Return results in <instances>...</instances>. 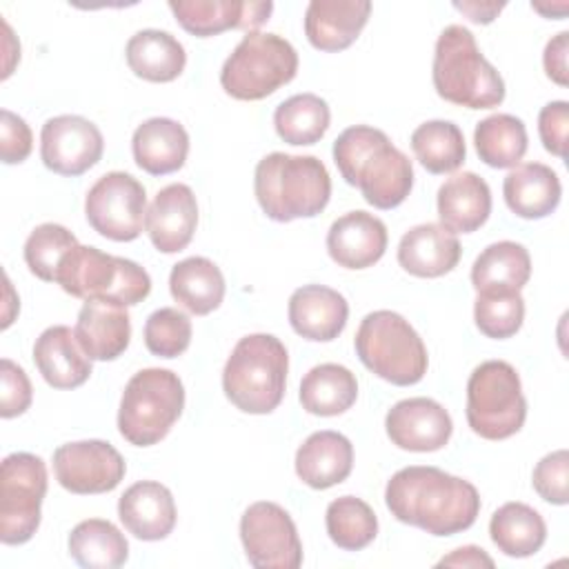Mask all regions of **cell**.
Listing matches in <instances>:
<instances>
[{
	"mask_svg": "<svg viewBox=\"0 0 569 569\" xmlns=\"http://www.w3.org/2000/svg\"><path fill=\"white\" fill-rule=\"evenodd\" d=\"M391 516L431 536L467 531L480 513L478 489L438 467L411 465L391 476L385 489Z\"/></svg>",
	"mask_w": 569,
	"mask_h": 569,
	"instance_id": "1",
	"label": "cell"
},
{
	"mask_svg": "<svg viewBox=\"0 0 569 569\" xmlns=\"http://www.w3.org/2000/svg\"><path fill=\"white\" fill-rule=\"evenodd\" d=\"M333 162L347 184L358 187L376 209H396L413 187L411 160L382 129L353 124L333 142Z\"/></svg>",
	"mask_w": 569,
	"mask_h": 569,
	"instance_id": "2",
	"label": "cell"
},
{
	"mask_svg": "<svg viewBox=\"0 0 569 569\" xmlns=\"http://www.w3.org/2000/svg\"><path fill=\"white\" fill-rule=\"evenodd\" d=\"M253 191L260 209L273 222L318 216L331 198V178L316 156L273 151L256 164Z\"/></svg>",
	"mask_w": 569,
	"mask_h": 569,
	"instance_id": "3",
	"label": "cell"
},
{
	"mask_svg": "<svg viewBox=\"0 0 569 569\" xmlns=\"http://www.w3.org/2000/svg\"><path fill=\"white\" fill-rule=\"evenodd\" d=\"M431 80L436 93L458 107L493 109L505 100V80L482 56L473 33L462 24L440 31L433 49Z\"/></svg>",
	"mask_w": 569,
	"mask_h": 569,
	"instance_id": "4",
	"label": "cell"
},
{
	"mask_svg": "<svg viewBox=\"0 0 569 569\" xmlns=\"http://www.w3.org/2000/svg\"><path fill=\"white\" fill-rule=\"evenodd\" d=\"M289 353L271 333H251L236 342L222 369L229 402L253 416L271 413L284 398Z\"/></svg>",
	"mask_w": 569,
	"mask_h": 569,
	"instance_id": "5",
	"label": "cell"
},
{
	"mask_svg": "<svg viewBox=\"0 0 569 569\" xmlns=\"http://www.w3.org/2000/svg\"><path fill=\"white\" fill-rule=\"evenodd\" d=\"M353 347L371 373L396 387L416 385L427 373V347L409 320L396 311L367 313L356 331Z\"/></svg>",
	"mask_w": 569,
	"mask_h": 569,
	"instance_id": "6",
	"label": "cell"
},
{
	"mask_svg": "<svg viewBox=\"0 0 569 569\" xmlns=\"http://www.w3.org/2000/svg\"><path fill=\"white\" fill-rule=\"evenodd\" d=\"M56 284L73 298L109 300L124 307L142 302L151 291L149 273L133 260L76 244L58 267Z\"/></svg>",
	"mask_w": 569,
	"mask_h": 569,
	"instance_id": "7",
	"label": "cell"
},
{
	"mask_svg": "<svg viewBox=\"0 0 569 569\" xmlns=\"http://www.w3.org/2000/svg\"><path fill=\"white\" fill-rule=\"evenodd\" d=\"M184 409V387L178 373L149 367L133 373L122 391L118 431L133 447H151L167 438Z\"/></svg>",
	"mask_w": 569,
	"mask_h": 569,
	"instance_id": "8",
	"label": "cell"
},
{
	"mask_svg": "<svg viewBox=\"0 0 569 569\" xmlns=\"http://www.w3.org/2000/svg\"><path fill=\"white\" fill-rule=\"evenodd\" d=\"M298 73V53L278 33L249 31L220 69L222 89L236 100H262L291 82Z\"/></svg>",
	"mask_w": 569,
	"mask_h": 569,
	"instance_id": "9",
	"label": "cell"
},
{
	"mask_svg": "<svg viewBox=\"0 0 569 569\" xmlns=\"http://www.w3.org/2000/svg\"><path fill=\"white\" fill-rule=\"evenodd\" d=\"M467 422L485 440L518 433L527 418V400L518 371L505 360L478 365L467 380Z\"/></svg>",
	"mask_w": 569,
	"mask_h": 569,
	"instance_id": "10",
	"label": "cell"
},
{
	"mask_svg": "<svg viewBox=\"0 0 569 569\" xmlns=\"http://www.w3.org/2000/svg\"><path fill=\"white\" fill-rule=\"evenodd\" d=\"M47 465L40 456L16 451L0 467V540L24 545L40 527L47 493Z\"/></svg>",
	"mask_w": 569,
	"mask_h": 569,
	"instance_id": "11",
	"label": "cell"
},
{
	"mask_svg": "<svg viewBox=\"0 0 569 569\" xmlns=\"http://www.w3.org/2000/svg\"><path fill=\"white\" fill-rule=\"evenodd\" d=\"M84 216L93 231L116 242H131L142 233L147 218V191L124 171L100 176L84 198Z\"/></svg>",
	"mask_w": 569,
	"mask_h": 569,
	"instance_id": "12",
	"label": "cell"
},
{
	"mask_svg": "<svg viewBox=\"0 0 569 569\" xmlns=\"http://www.w3.org/2000/svg\"><path fill=\"white\" fill-rule=\"evenodd\" d=\"M240 540L249 565L258 569H298L302 542L293 518L276 502L260 500L240 518Z\"/></svg>",
	"mask_w": 569,
	"mask_h": 569,
	"instance_id": "13",
	"label": "cell"
},
{
	"mask_svg": "<svg viewBox=\"0 0 569 569\" xmlns=\"http://www.w3.org/2000/svg\"><path fill=\"white\" fill-rule=\"evenodd\" d=\"M120 451L104 440L64 442L53 451V473L62 489L78 496L113 491L124 478Z\"/></svg>",
	"mask_w": 569,
	"mask_h": 569,
	"instance_id": "14",
	"label": "cell"
},
{
	"mask_svg": "<svg viewBox=\"0 0 569 569\" xmlns=\"http://www.w3.org/2000/svg\"><path fill=\"white\" fill-rule=\"evenodd\" d=\"M104 151L100 129L73 113L49 118L40 131V158L44 167L60 176H82L89 171Z\"/></svg>",
	"mask_w": 569,
	"mask_h": 569,
	"instance_id": "15",
	"label": "cell"
},
{
	"mask_svg": "<svg viewBox=\"0 0 569 569\" xmlns=\"http://www.w3.org/2000/svg\"><path fill=\"white\" fill-rule=\"evenodd\" d=\"M385 429L398 449L427 453L442 449L451 433L453 422L449 411L431 398H405L396 402L385 418Z\"/></svg>",
	"mask_w": 569,
	"mask_h": 569,
	"instance_id": "16",
	"label": "cell"
},
{
	"mask_svg": "<svg viewBox=\"0 0 569 569\" xmlns=\"http://www.w3.org/2000/svg\"><path fill=\"white\" fill-rule=\"evenodd\" d=\"M171 13L178 24L198 38L218 36L229 29L256 31L273 11L269 0H171Z\"/></svg>",
	"mask_w": 569,
	"mask_h": 569,
	"instance_id": "17",
	"label": "cell"
},
{
	"mask_svg": "<svg viewBox=\"0 0 569 569\" xmlns=\"http://www.w3.org/2000/svg\"><path fill=\"white\" fill-rule=\"evenodd\" d=\"M144 227L160 253L182 251L198 227V202L191 187L182 182L162 187L147 209Z\"/></svg>",
	"mask_w": 569,
	"mask_h": 569,
	"instance_id": "18",
	"label": "cell"
},
{
	"mask_svg": "<svg viewBox=\"0 0 569 569\" xmlns=\"http://www.w3.org/2000/svg\"><path fill=\"white\" fill-rule=\"evenodd\" d=\"M389 233L385 222L369 211H349L331 222L327 251L338 267L367 269L387 251Z\"/></svg>",
	"mask_w": 569,
	"mask_h": 569,
	"instance_id": "19",
	"label": "cell"
},
{
	"mask_svg": "<svg viewBox=\"0 0 569 569\" xmlns=\"http://www.w3.org/2000/svg\"><path fill=\"white\" fill-rule=\"evenodd\" d=\"M291 329L311 342L336 340L349 318V305L345 296L325 284H305L296 289L287 307Z\"/></svg>",
	"mask_w": 569,
	"mask_h": 569,
	"instance_id": "20",
	"label": "cell"
},
{
	"mask_svg": "<svg viewBox=\"0 0 569 569\" xmlns=\"http://www.w3.org/2000/svg\"><path fill=\"white\" fill-rule=\"evenodd\" d=\"M369 13V0H311L305 11V36L318 51H342L358 40Z\"/></svg>",
	"mask_w": 569,
	"mask_h": 569,
	"instance_id": "21",
	"label": "cell"
},
{
	"mask_svg": "<svg viewBox=\"0 0 569 569\" xmlns=\"http://www.w3.org/2000/svg\"><path fill=\"white\" fill-rule=\"evenodd\" d=\"M118 516L131 536L156 542L173 531L178 511L173 496L164 485L156 480H140L120 496Z\"/></svg>",
	"mask_w": 569,
	"mask_h": 569,
	"instance_id": "22",
	"label": "cell"
},
{
	"mask_svg": "<svg viewBox=\"0 0 569 569\" xmlns=\"http://www.w3.org/2000/svg\"><path fill=\"white\" fill-rule=\"evenodd\" d=\"M73 333L91 360H116L129 347L131 318L124 305L109 300H84Z\"/></svg>",
	"mask_w": 569,
	"mask_h": 569,
	"instance_id": "23",
	"label": "cell"
},
{
	"mask_svg": "<svg viewBox=\"0 0 569 569\" xmlns=\"http://www.w3.org/2000/svg\"><path fill=\"white\" fill-rule=\"evenodd\" d=\"M462 247L449 229L436 222L411 227L398 244L400 267L416 278H440L458 267Z\"/></svg>",
	"mask_w": 569,
	"mask_h": 569,
	"instance_id": "24",
	"label": "cell"
},
{
	"mask_svg": "<svg viewBox=\"0 0 569 569\" xmlns=\"http://www.w3.org/2000/svg\"><path fill=\"white\" fill-rule=\"evenodd\" d=\"M33 362L53 389H76L91 376V358L82 351L76 333L64 325L44 329L33 345Z\"/></svg>",
	"mask_w": 569,
	"mask_h": 569,
	"instance_id": "25",
	"label": "cell"
},
{
	"mask_svg": "<svg viewBox=\"0 0 569 569\" xmlns=\"http://www.w3.org/2000/svg\"><path fill=\"white\" fill-rule=\"evenodd\" d=\"M353 445L347 436L325 429L311 433L296 451V473L311 489H329L349 478Z\"/></svg>",
	"mask_w": 569,
	"mask_h": 569,
	"instance_id": "26",
	"label": "cell"
},
{
	"mask_svg": "<svg viewBox=\"0 0 569 569\" xmlns=\"http://www.w3.org/2000/svg\"><path fill=\"white\" fill-rule=\"evenodd\" d=\"M438 218L451 233H473L491 213V189L473 171L447 178L438 189Z\"/></svg>",
	"mask_w": 569,
	"mask_h": 569,
	"instance_id": "27",
	"label": "cell"
},
{
	"mask_svg": "<svg viewBox=\"0 0 569 569\" xmlns=\"http://www.w3.org/2000/svg\"><path fill=\"white\" fill-rule=\"evenodd\" d=\"M507 207L525 220H540L556 211L562 196L558 173L542 162L516 164L502 182Z\"/></svg>",
	"mask_w": 569,
	"mask_h": 569,
	"instance_id": "28",
	"label": "cell"
},
{
	"mask_svg": "<svg viewBox=\"0 0 569 569\" xmlns=\"http://www.w3.org/2000/svg\"><path fill=\"white\" fill-rule=\"evenodd\" d=\"M136 164L151 176L178 171L189 153L187 129L171 118H149L136 127L131 138Z\"/></svg>",
	"mask_w": 569,
	"mask_h": 569,
	"instance_id": "29",
	"label": "cell"
},
{
	"mask_svg": "<svg viewBox=\"0 0 569 569\" xmlns=\"http://www.w3.org/2000/svg\"><path fill=\"white\" fill-rule=\"evenodd\" d=\"M129 69L149 82H171L187 64L184 47L169 31L142 29L124 47Z\"/></svg>",
	"mask_w": 569,
	"mask_h": 569,
	"instance_id": "30",
	"label": "cell"
},
{
	"mask_svg": "<svg viewBox=\"0 0 569 569\" xmlns=\"http://www.w3.org/2000/svg\"><path fill=\"white\" fill-rule=\"evenodd\" d=\"M169 291L178 305L193 316H207L224 298V276L220 267L202 256H191L173 264Z\"/></svg>",
	"mask_w": 569,
	"mask_h": 569,
	"instance_id": "31",
	"label": "cell"
},
{
	"mask_svg": "<svg viewBox=\"0 0 569 569\" xmlns=\"http://www.w3.org/2000/svg\"><path fill=\"white\" fill-rule=\"evenodd\" d=\"M531 278L529 251L513 240H500L480 251L471 267V284L478 291H520Z\"/></svg>",
	"mask_w": 569,
	"mask_h": 569,
	"instance_id": "32",
	"label": "cell"
},
{
	"mask_svg": "<svg viewBox=\"0 0 569 569\" xmlns=\"http://www.w3.org/2000/svg\"><path fill=\"white\" fill-rule=\"evenodd\" d=\"M358 398L356 376L336 362H322L309 369L300 382V405L311 416H340Z\"/></svg>",
	"mask_w": 569,
	"mask_h": 569,
	"instance_id": "33",
	"label": "cell"
},
{
	"mask_svg": "<svg viewBox=\"0 0 569 569\" xmlns=\"http://www.w3.org/2000/svg\"><path fill=\"white\" fill-rule=\"evenodd\" d=\"M491 542L509 558H529L538 553L547 540L542 516L525 502H505L489 520Z\"/></svg>",
	"mask_w": 569,
	"mask_h": 569,
	"instance_id": "34",
	"label": "cell"
},
{
	"mask_svg": "<svg viewBox=\"0 0 569 569\" xmlns=\"http://www.w3.org/2000/svg\"><path fill=\"white\" fill-rule=\"evenodd\" d=\"M69 556L87 569H116L129 558L124 533L109 520L89 518L69 533Z\"/></svg>",
	"mask_w": 569,
	"mask_h": 569,
	"instance_id": "35",
	"label": "cell"
},
{
	"mask_svg": "<svg viewBox=\"0 0 569 569\" xmlns=\"http://www.w3.org/2000/svg\"><path fill=\"white\" fill-rule=\"evenodd\" d=\"M473 144L487 167L509 169L520 164L527 153V127L511 113H493L476 124Z\"/></svg>",
	"mask_w": 569,
	"mask_h": 569,
	"instance_id": "36",
	"label": "cell"
},
{
	"mask_svg": "<svg viewBox=\"0 0 569 569\" xmlns=\"http://www.w3.org/2000/svg\"><path fill=\"white\" fill-rule=\"evenodd\" d=\"M411 149L418 162L436 176L460 169L467 158L465 136L451 120H427L416 127L411 133Z\"/></svg>",
	"mask_w": 569,
	"mask_h": 569,
	"instance_id": "37",
	"label": "cell"
},
{
	"mask_svg": "<svg viewBox=\"0 0 569 569\" xmlns=\"http://www.w3.org/2000/svg\"><path fill=\"white\" fill-rule=\"evenodd\" d=\"M329 104L316 93H296L273 111V127L280 140L293 147L316 144L329 129Z\"/></svg>",
	"mask_w": 569,
	"mask_h": 569,
	"instance_id": "38",
	"label": "cell"
},
{
	"mask_svg": "<svg viewBox=\"0 0 569 569\" xmlns=\"http://www.w3.org/2000/svg\"><path fill=\"white\" fill-rule=\"evenodd\" d=\"M325 525L331 542L345 551H360L378 536V518L373 509L356 496L331 500L325 513Z\"/></svg>",
	"mask_w": 569,
	"mask_h": 569,
	"instance_id": "39",
	"label": "cell"
},
{
	"mask_svg": "<svg viewBox=\"0 0 569 569\" xmlns=\"http://www.w3.org/2000/svg\"><path fill=\"white\" fill-rule=\"evenodd\" d=\"M76 244L80 242L67 227L58 222L38 224L24 242V262L36 278L44 282H56L60 262Z\"/></svg>",
	"mask_w": 569,
	"mask_h": 569,
	"instance_id": "40",
	"label": "cell"
},
{
	"mask_svg": "<svg viewBox=\"0 0 569 569\" xmlns=\"http://www.w3.org/2000/svg\"><path fill=\"white\" fill-rule=\"evenodd\" d=\"M473 320L480 333L493 340L511 338L525 320V298L520 291H478Z\"/></svg>",
	"mask_w": 569,
	"mask_h": 569,
	"instance_id": "41",
	"label": "cell"
},
{
	"mask_svg": "<svg viewBox=\"0 0 569 569\" xmlns=\"http://www.w3.org/2000/svg\"><path fill=\"white\" fill-rule=\"evenodd\" d=\"M191 320L176 307L156 309L144 322V345L158 358H178L191 345Z\"/></svg>",
	"mask_w": 569,
	"mask_h": 569,
	"instance_id": "42",
	"label": "cell"
},
{
	"mask_svg": "<svg viewBox=\"0 0 569 569\" xmlns=\"http://www.w3.org/2000/svg\"><path fill=\"white\" fill-rule=\"evenodd\" d=\"M531 485L536 493L551 505L569 502V453L567 449H558L540 458L533 467Z\"/></svg>",
	"mask_w": 569,
	"mask_h": 569,
	"instance_id": "43",
	"label": "cell"
},
{
	"mask_svg": "<svg viewBox=\"0 0 569 569\" xmlns=\"http://www.w3.org/2000/svg\"><path fill=\"white\" fill-rule=\"evenodd\" d=\"M0 378H2V393H0V416L16 418L22 416L33 398L31 382L20 365L9 358L0 362Z\"/></svg>",
	"mask_w": 569,
	"mask_h": 569,
	"instance_id": "44",
	"label": "cell"
},
{
	"mask_svg": "<svg viewBox=\"0 0 569 569\" xmlns=\"http://www.w3.org/2000/svg\"><path fill=\"white\" fill-rule=\"evenodd\" d=\"M33 149L29 124L13 111H0V158L4 164H20Z\"/></svg>",
	"mask_w": 569,
	"mask_h": 569,
	"instance_id": "45",
	"label": "cell"
},
{
	"mask_svg": "<svg viewBox=\"0 0 569 569\" xmlns=\"http://www.w3.org/2000/svg\"><path fill=\"white\" fill-rule=\"evenodd\" d=\"M567 127H569L567 100H553L540 109L538 133H540L542 147L558 158L567 156Z\"/></svg>",
	"mask_w": 569,
	"mask_h": 569,
	"instance_id": "46",
	"label": "cell"
},
{
	"mask_svg": "<svg viewBox=\"0 0 569 569\" xmlns=\"http://www.w3.org/2000/svg\"><path fill=\"white\" fill-rule=\"evenodd\" d=\"M567 49H569V31L556 33L542 53L545 73L549 80H553L560 87L569 84V71H567Z\"/></svg>",
	"mask_w": 569,
	"mask_h": 569,
	"instance_id": "47",
	"label": "cell"
},
{
	"mask_svg": "<svg viewBox=\"0 0 569 569\" xmlns=\"http://www.w3.org/2000/svg\"><path fill=\"white\" fill-rule=\"evenodd\" d=\"M438 567H493V558L476 545L453 549L449 556L438 560Z\"/></svg>",
	"mask_w": 569,
	"mask_h": 569,
	"instance_id": "48",
	"label": "cell"
},
{
	"mask_svg": "<svg viewBox=\"0 0 569 569\" xmlns=\"http://www.w3.org/2000/svg\"><path fill=\"white\" fill-rule=\"evenodd\" d=\"M453 7L465 13L471 22L476 24H489L502 9H505V2H453Z\"/></svg>",
	"mask_w": 569,
	"mask_h": 569,
	"instance_id": "49",
	"label": "cell"
}]
</instances>
